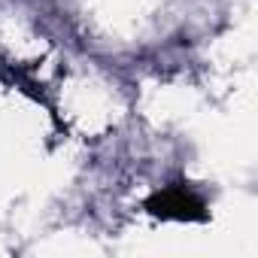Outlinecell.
<instances>
[{
    "instance_id": "6da1fadb",
    "label": "cell",
    "mask_w": 258,
    "mask_h": 258,
    "mask_svg": "<svg viewBox=\"0 0 258 258\" xmlns=\"http://www.w3.org/2000/svg\"><path fill=\"white\" fill-rule=\"evenodd\" d=\"M146 210L155 213V216H161V219H185V222L204 219L201 198H195L185 185H167V188H161L158 195H152L146 201Z\"/></svg>"
}]
</instances>
